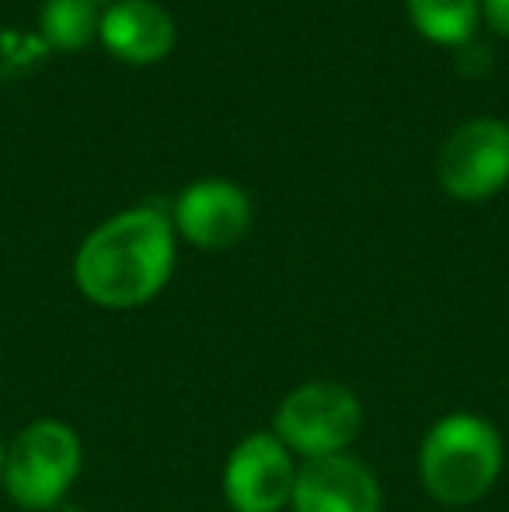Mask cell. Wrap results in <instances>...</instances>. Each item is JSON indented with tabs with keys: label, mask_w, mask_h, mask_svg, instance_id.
<instances>
[{
	"label": "cell",
	"mask_w": 509,
	"mask_h": 512,
	"mask_svg": "<svg viewBox=\"0 0 509 512\" xmlns=\"http://www.w3.org/2000/svg\"><path fill=\"white\" fill-rule=\"evenodd\" d=\"M482 14L499 35H509V0H482Z\"/></svg>",
	"instance_id": "cell-12"
},
{
	"label": "cell",
	"mask_w": 509,
	"mask_h": 512,
	"mask_svg": "<svg viewBox=\"0 0 509 512\" xmlns=\"http://www.w3.org/2000/svg\"><path fill=\"white\" fill-rule=\"evenodd\" d=\"M297 457L279 443L272 429L248 432L224 460V499L234 512L290 509L297 485Z\"/></svg>",
	"instance_id": "cell-6"
},
{
	"label": "cell",
	"mask_w": 509,
	"mask_h": 512,
	"mask_svg": "<svg viewBox=\"0 0 509 512\" xmlns=\"http://www.w3.org/2000/svg\"><path fill=\"white\" fill-rule=\"evenodd\" d=\"M171 223H175V234L192 248L224 251L252 230V199L241 185L224 178H203L175 199Z\"/></svg>",
	"instance_id": "cell-7"
},
{
	"label": "cell",
	"mask_w": 509,
	"mask_h": 512,
	"mask_svg": "<svg viewBox=\"0 0 509 512\" xmlns=\"http://www.w3.org/2000/svg\"><path fill=\"white\" fill-rule=\"evenodd\" d=\"M98 14L91 0H46L39 14L42 39L53 49L74 53V49L88 46L98 32Z\"/></svg>",
	"instance_id": "cell-11"
},
{
	"label": "cell",
	"mask_w": 509,
	"mask_h": 512,
	"mask_svg": "<svg viewBox=\"0 0 509 512\" xmlns=\"http://www.w3.org/2000/svg\"><path fill=\"white\" fill-rule=\"evenodd\" d=\"M436 175L447 196L478 203L509 182V126L503 119H468L447 136L436 157Z\"/></svg>",
	"instance_id": "cell-5"
},
{
	"label": "cell",
	"mask_w": 509,
	"mask_h": 512,
	"mask_svg": "<svg viewBox=\"0 0 509 512\" xmlns=\"http://www.w3.org/2000/svg\"><path fill=\"white\" fill-rule=\"evenodd\" d=\"M478 0H408V18L426 35L429 42L440 46H461L475 35Z\"/></svg>",
	"instance_id": "cell-10"
},
{
	"label": "cell",
	"mask_w": 509,
	"mask_h": 512,
	"mask_svg": "<svg viewBox=\"0 0 509 512\" xmlns=\"http://www.w3.org/2000/svg\"><path fill=\"white\" fill-rule=\"evenodd\" d=\"M506 467V443L496 422L475 411L436 418L419 443V481L429 499L468 509L496 488Z\"/></svg>",
	"instance_id": "cell-2"
},
{
	"label": "cell",
	"mask_w": 509,
	"mask_h": 512,
	"mask_svg": "<svg viewBox=\"0 0 509 512\" xmlns=\"http://www.w3.org/2000/svg\"><path fill=\"white\" fill-rule=\"evenodd\" d=\"M272 432L300 460L349 453L363 432V401L339 380H307L279 401Z\"/></svg>",
	"instance_id": "cell-4"
},
{
	"label": "cell",
	"mask_w": 509,
	"mask_h": 512,
	"mask_svg": "<svg viewBox=\"0 0 509 512\" xmlns=\"http://www.w3.org/2000/svg\"><path fill=\"white\" fill-rule=\"evenodd\" d=\"M91 4H95V0H91Z\"/></svg>",
	"instance_id": "cell-15"
},
{
	"label": "cell",
	"mask_w": 509,
	"mask_h": 512,
	"mask_svg": "<svg viewBox=\"0 0 509 512\" xmlns=\"http://www.w3.org/2000/svg\"><path fill=\"white\" fill-rule=\"evenodd\" d=\"M81 471V432L63 418H32L7 443L0 488L18 509L49 512L70 499Z\"/></svg>",
	"instance_id": "cell-3"
},
{
	"label": "cell",
	"mask_w": 509,
	"mask_h": 512,
	"mask_svg": "<svg viewBox=\"0 0 509 512\" xmlns=\"http://www.w3.org/2000/svg\"><path fill=\"white\" fill-rule=\"evenodd\" d=\"M293 512H381L384 492L377 474L353 453L300 460Z\"/></svg>",
	"instance_id": "cell-8"
},
{
	"label": "cell",
	"mask_w": 509,
	"mask_h": 512,
	"mask_svg": "<svg viewBox=\"0 0 509 512\" xmlns=\"http://www.w3.org/2000/svg\"><path fill=\"white\" fill-rule=\"evenodd\" d=\"M4 453H7V443H4V436H0V481H4Z\"/></svg>",
	"instance_id": "cell-14"
},
{
	"label": "cell",
	"mask_w": 509,
	"mask_h": 512,
	"mask_svg": "<svg viewBox=\"0 0 509 512\" xmlns=\"http://www.w3.org/2000/svg\"><path fill=\"white\" fill-rule=\"evenodd\" d=\"M49 512H81V509H77L74 502L67 499V502H60V506H56V509H49Z\"/></svg>",
	"instance_id": "cell-13"
},
{
	"label": "cell",
	"mask_w": 509,
	"mask_h": 512,
	"mask_svg": "<svg viewBox=\"0 0 509 512\" xmlns=\"http://www.w3.org/2000/svg\"><path fill=\"white\" fill-rule=\"evenodd\" d=\"M178 234L161 206H133L105 220L74 255V283L102 310L143 307L171 283Z\"/></svg>",
	"instance_id": "cell-1"
},
{
	"label": "cell",
	"mask_w": 509,
	"mask_h": 512,
	"mask_svg": "<svg viewBox=\"0 0 509 512\" xmlns=\"http://www.w3.org/2000/svg\"><path fill=\"white\" fill-rule=\"evenodd\" d=\"M105 49L126 63H157L175 46V21L154 0H116L98 21Z\"/></svg>",
	"instance_id": "cell-9"
}]
</instances>
